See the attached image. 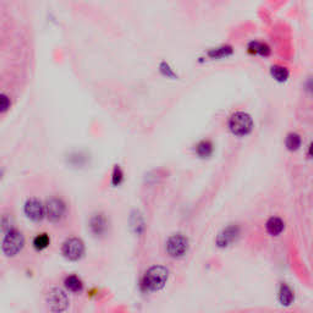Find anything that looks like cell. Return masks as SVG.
I'll list each match as a JSON object with an SVG mask.
<instances>
[{
  "instance_id": "cell-8",
  "label": "cell",
  "mask_w": 313,
  "mask_h": 313,
  "mask_svg": "<svg viewBox=\"0 0 313 313\" xmlns=\"http://www.w3.org/2000/svg\"><path fill=\"white\" fill-rule=\"evenodd\" d=\"M24 213L32 223H41L46 218L44 204L37 197H30L24 204Z\"/></svg>"
},
{
  "instance_id": "cell-1",
  "label": "cell",
  "mask_w": 313,
  "mask_h": 313,
  "mask_svg": "<svg viewBox=\"0 0 313 313\" xmlns=\"http://www.w3.org/2000/svg\"><path fill=\"white\" fill-rule=\"evenodd\" d=\"M169 280V269L164 265H152L141 279V289L145 292H157L164 289Z\"/></svg>"
},
{
  "instance_id": "cell-15",
  "label": "cell",
  "mask_w": 313,
  "mask_h": 313,
  "mask_svg": "<svg viewBox=\"0 0 313 313\" xmlns=\"http://www.w3.org/2000/svg\"><path fill=\"white\" fill-rule=\"evenodd\" d=\"M247 48L251 54H258L263 55V57H267L270 53L269 46L264 42H259V41H252V42L248 43Z\"/></svg>"
},
{
  "instance_id": "cell-3",
  "label": "cell",
  "mask_w": 313,
  "mask_h": 313,
  "mask_svg": "<svg viewBox=\"0 0 313 313\" xmlns=\"http://www.w3.org/2000/svg\"><path fill=\"white\" fill-rule=\"evenodd\" d=\"M25 243H26V240H25L24 234L19 229L14 228L5 232L0 247H2V252L5 257L14 258L21 253L25 247Z\"/></svg>"
},
{
  "instance_id": "cell-13",
  "label": "cell",
  "mask_w": 313,
  "mask_h": 313,
  "mask_svg": "<svg viewBox=\"0 0 313 313\" xmlns=\"http://www.w3.org/2000/svg\"><path fill=\"white\" fill-rule=\"evenodd\" d=\"M279 302H280L281 306L284 307H289L291 306V304L293 303V301H295V293H293L292 289L287 284H282L280 285V287H279Z\"/></svg>"
},
{
  "instance_id": "cell-18",
  "label": "cell",
  "mask_w": 313,
  "mask_h": 313,
  "mask_svg": "<svg viewBox=\"0 0 313 313\" xmlns=\"http://www.w3.org/2000/svg\"><path fill=\"white\" fill-rule=\"evenodd\" d=\"M286 147L290 151H296V149L300 148L301 146V136L296 132H291V134L287 135L286 137Z\"/></svg>"
},
{
  "instance_id": "cell-2",
  "label": "cell",
  "mask_w": 313,
  "mask_h": 313,
  "mask_svg": "<svg viewBox=\"0 0 313 313\" xmlns=\"http://www.w3.org/2000/svg\"><path fill=\"white\" fill-rule=\"evenodd\" d=\"M44 304L49 313H65L70 307V298L62 287L52 286L44 293Z\"/></svg>"
},
{
  "instance_id": "cell-6",
  "label": "cell",
  "mask_w": 313,
  "mask_h": 313,
  "mask_svg": "<svg viewBox=\"0 0 313 313\" xmlns=\"http://www.w3.org/2000/svg\"><path fill=\"white\" fill-rule=\"evenodd\" d=\"M44 210H46L47 219L53 224H58L66 217L68 207L63 198L51 197L47 199L46 204H44Z\"/></svg>"
},
{
  "instance_id": "cell-7",
  "label": "cell",
  "mask_w": 313,
  "mask_h": 313,
  "mask_svg": "<svg viewBox=\"0 0 313 313\" xmlns=\"http://www.w3.org/2000/svg\"><path fill=\"white\" fill-rule=\"evenodd\" d=\"M85 243L80 237H68L62 245V254L64 258L70 262H77L85 256Z\"/></svg>"
},
{
  "instance_id": "cell-11",
  "label": "cell",
  "mask_w": 313,
  "mask_h": 313,
  "mask_svg": "<svg viewBox=\"0 0 313 313\" xmlns=\"http://www.w3.org/2000/svg\"><path fill=\"white\" fill-rule=\"evenodd\" d=\"M63 285H64V290L66 292H70V293H81L84 291L85 289V285L84 281L81 280L79 275L76 274H70V275H66L63 280Z\"/></svg>"
},
{
  "instance_id": "cell-21",
  "label": "cell",
  "mask_w": 313,
  "mask_h": 313,
  "mask_svg": "<svg viewBox=\"0 0 313 313\" xmlns=\"http://www.w3.org/2000/svg\"><path fill=\"white\" fill-rule=\"evenodd\" d=\"M14 228L15 226H14V219L11 214H3L0 217V229H2V231L5 234V232H8Z\"/></svg>"
},
{
  "instance_id": "cell-24",
  "label": "cell",
  "mask_w": 313,
  "mask_h": 313,
  "mask_svg": "<svg viewBox=\"0 0 313 313\" xmlns=\"http://www.w3.org/2000/svg\"><path fill=\"white\" fill-rule=\"evenodd\" d=\"M2 176H3V171H0V180H2Z\"/></svg>"
},
{
  "instance_id": "cell-5",
  "label": "cell",
  "mask_w": 313,
  "mask_h": 313,
  "mask_svg": "<svg viewBox=\"0 0 313 313\" xmlns=\"http://www.w3.org/2000/svg\"><path fill=\"white\" fill-rule=\"evenodd\" d=\"M188 247H190V242H188V239L185 236L184 234H173L167 240V243H165V250H167V253L171 258L180 259L182 257L186 256V253L188 252Z\"/></svg>"
},
{
  "instance_id": "cell-10",
  "label": "cell",
  "mask_w": 313,
  "mask_h": 313,
  "mask_svg": "<svg viewBox=\"0 0 313 313\" xmlns=\"http://www.w3.org/2000/svg\"><path fill=\"white\" fill-rule=\"evenodd\" d=\"M88 228L94 237H104L109 230V220L107 215L102 212L94 213L88 220Z\"/></svg>"
},
{
  "instance_id": "cell-17",
  "label": "cell",
  "mask_w": 313,
  "mask_h": 313,
  "mask_svg": "<svg viewBox=\"0 0 313 313\" xmlns=\"http://www.w3.org/2000/svg\"><path fill=\"white\" fill-rule=\"evenodd\" d=\"M270 74H271V76H273L274 79L279 82L286 81V80L289 79V75H290L287 68H285V66H282V65L271 66Z\"/></svg>"
},
{
  "instance_id": "cell-4",
  "label": "cell",
  "mask_w": 313,
  "mask_h": 313,
  "mask_svg": "<svg viewBox=\"0 0 313 313\" xmlns=\"http://www.w3.org/2000/svg\"><path fill=\"white\" fill-rule=\"evenodd\" d=\"M229 129L235 136H242L248 135L253 129V120H252L251 115L245 112H236L234 113L229 119Z\"/></svg>"
},
{
  "instance_id": "cell-22",
  "label": "cell",
  "mask_w": 313,
  "mask_h": 313,
  "mask_svg": "<svg viewBox=\"0 0 313 313\" xmlns=\"http://www.w3.org/2000/svg\"><path fill=\"white\" fill-rule=\"evenodd\" d=\"M123 180H124L123 170H121V168L119 167V165H115L112 174V185L113 186H119V185L123 182Z\"/></svg>"
},
{
  "instance_id": "cell-20",
  "label": "cell",
  "mask_w": 313,
  "mask_h": 313,
  "mask_svg": "<svg viewBox=\"0 0 313 313\" xmlns=\"http://www.w3.org/2000/svg\"><path fill=\"white\" fill-rule=\"evenodd\" d=\"M130 223H131V228L135 230L136 234H142V231L145 230V223H143L142 217L138 213L132 214Z\"/></svg>"
},
{
  "instance_id": "cell-12",
  "label": "cell",
  "mask_w": 313,
  "mask_h": 313,
  "mask_svg": "<svg viewBox=\"0 0 313 313\" xmlns=\"http://www.w3.org/2000/svg\"><path fill=\"white\" fill-rule=\"evenodd\" d=\"M265 230L270 236H279L285 230V223L281 218L271 217L265 223Z\"/></svg>"
},
{
  "instance_id": "cell-14",
  "label": "cell",
  "mask_w": 313,
  "mask_h": 313,
  "mask_svg": "<svg viewBox=\"0 0 313 313\" xmlns=\"http://www.w3.org/2000/svg\"><path fill=\"white\" fill-rule=\"evenodd\" d=\"M51 245V237L47 232H41V234H37L32 240V246L37 252L44 251L46 248L49 247Z\"/></svg>"
},
{
  "instance_id": "cell-19",
  "label": "cell",
  "mask_w": 313,
  "mask_h": 313,
  "mask_svg": "<svg viewBox=\"0 0 313 313\" xmlns=\"http://www.w3.org/2000/svg\"><path fill=\"white\" fill-rule=\"evenodd\" d=\"M232 53V48L230 46H223L219 47V48H214V49H210L208 52V55L213 59H217V58H223L226 57V55H230Z\"/></svg>"
},
{
  "instance_id": "cell-9",
  "label": "cell",
  "mask_w": 313,
  "mask_h": 313,
  "mask_svg": "<svg viewBox=\"0 0 313 313\" xmlns=\"http://www.w3.org/2000/svg\"><path fill=\"white\" fill-rule=\"evenodd\" d=\"M241 235V228L237 224H229L218 234L215 239V245L219 248H226L231 246L232 243L239 240Z\"/></svg>"
},
{
  "instance_id": "cell-16",
  "label": "cell",
  "mask_w": 313,
  "mask_h": 313,
  "mask_svg": "<svg viewBox=\"0 0 313 313\" xmlns=\"http://www.w3.org/2000/svg\"><path fill=\"white\" fill-rule=\"evenodd\" d=\"M196 153L201 158H208L213 153V143L209 140H202L196 146Z\"/></svg>"
},
{
  "instance_id": "cell-23",
  "label": "cell",
  "mask_w": 313,
  "mask_h": 313,
  "mask_svg": "<svg viewBox=\"0 0 313 313\" xmlns=\"http://www.w3.org/2000/svg\"><path fill=\"white\" fill-rule=\"evenodd\" d=\"M10 98L7 96V94H3L0 93V113H4L7 112L8 109L10 108Z\"/></svg>"
}]
</instances>
